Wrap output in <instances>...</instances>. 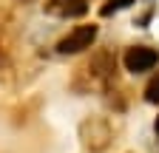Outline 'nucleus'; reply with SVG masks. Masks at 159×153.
Listing matches in <instances>:
<instances>
[{"mask_svg":"<svg viewBox=\"0 0 159 153\" xmlns=\"http://www.w3.org/2000/svg\"><path fill=\"white\" fill-rule=\"evenodd\" d=\"M145 99H148V102H159V76H153V80L148 82V88H145Z\"/></svg>","mask_w":159,"mask_h":153,"instance_id":"6","label":"nucleus"},{"mask_svg":"<svg viewBox=\"0 0 159 153\" xmlns=\"http://www.w3.org/2000/svg\"><path fill=\"white\" fill-rule=\"evenodd\" d=\"M153 130H156V136H159V116H156V125H153Z\"/></svg>","mask_w":159,"mask_h":153,"instance_id":"7","label":"nucleus"},{"mask_svg":"<svg viewBox=\"0 0 159 153\" xmlns=\"http://www.w3.org/2000/svg\"><path fill=\"white\" fill-rule=\"evenodd\" d=\"M122 63H125V68H128L131 74H142V71H151V68L159 63V54H156L153 48H148V46H134V48L125 51Z\"/></svg>","mask_w":159,"mask_h":153,"instance_id":"3","label":"nucleus"},{"mask_svg":"<svg viewBox=\"0 0 159 153\" xmlns=\"http://www.w3.org/2000/svg\"><path fill=\"white\" fill-rule=\"evenodd\" d=\"M134 3V0H108V3L102 6V17H111L114 11H119V9H128Z\"/></svg>","mask_w":159,"mask_h":153,"instance_id":"5","label":"nucleus"},{"mask_svg":"<svg viewBox=\"0 0 159 153\" xmlns=\"http://www.w3.org/2000/svg\"><path fill=\"white\" fill-rule=\"evenodd\" d=\"M80 136H83V145L94 153H102L111 142V128L102 119H85L80 125Z\"/></svg>","mask_w":159,"mask_h":153,"instance_id":"1","label":"nucleus"},{"mask_svg":"<svg viewBox=\"0 0 159 153\" xmlns=\"http://www.w3.org/2000/svg\"><path fill=\"white\" fill-rule=\"evenodd\" d=\"M46 11L54 14V17L68 20V17H83L88 11V3H85V0H48V3H46Z\"/></svg>","mask_w":159,"mask_h":153,"instance_id":"4","label":"nucleus"},{"mask_svg":"<svg viewBox=\"0 0 159 153\" xmlns=\"http://www.w3.org/2000/svg\"><path fill=\"white\" fill-rule=\"evenodd\" d=\"M94 40H97V26H77L74 31H68L63 40L57 43V51L60 54H77V51L91 48Z\"/></svg>","mask_w":159,"mask_h":153,"instance_id":"2","label":"nucleus"}]
</instances>
